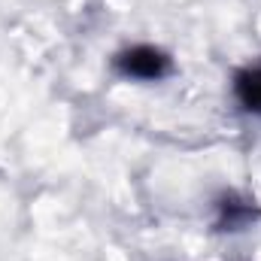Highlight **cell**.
<instances>
[{"label":"cell","mask_w":261,"mask_h":261,"mask_svg":"<svg viewBox=\"0 0 261 261\" xmlns=\"http://www.w3.org/2000/svg\"><path fill=\"white\" fill-rule=\"evenodd\" d=\"M119 70L130 76V79H161L167 70H170V61L164 52L152 49V46H134L128 52L119 55Z\"/></svg>","instance_id":"6da1fadb"},{"label":"cell","mask_w":261,"mask_h":261,"mask_svg":"<svg viewBox=\"0 0 261 261\" xmlns=\"http://www.w3.org/2000/svg\"><path fill=\"white\" fill-rule=\"evenodd\" d=\"M234 88H237V97H240V103H243L246 110L261 113V64L243 70V73L237 76Z\"/></svg>","instance_id":"7a4b0ae2"}]
</instances>
